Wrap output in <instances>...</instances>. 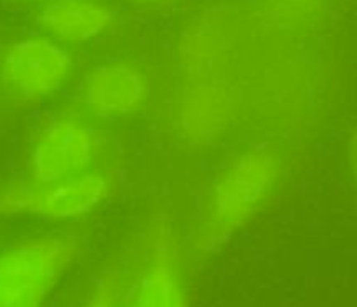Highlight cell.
Masks as SVG:
<instances>
[{"instance_id":"9c48e42d","label":"cell","mask_w":357,"mask_h":307,"mask_svg":"<svg viewBox=\"0 0 357 307\" xmlns=\"http://www.w3.org/2000/svg\"><path fill=\"white\" fill-rule=\"evenodd\" d=\"M176 121L181 138L192 145H211L229 128V98L215 86L192 89L181 101Z\"/></svg>"},{"instance_id":"8fae6325","label":"cell","mask_w":357,"mask_h":307,"mask_svg":"<svg viewBox=\"0 0 357 307\" xmlns=\"http://www.w3.org/2000/svg\"><path fill=\"white\" fill-rule=\"evenodd\" d=\"M38 187L24 174L0 178V220L35 216Z\"/></svg>"},{"instance_id":"7c38bea8","label":"cell","mask_w":357,"mask_h":307,"mask_svg":"<svg viewBox=\"0 0 357 307\" xmlns=\"http://www.w3.org/2000/svg\"><path fill=\"white\" fill-rule=\"evenodd\" d=\"M347 160L349 167H351L352 178H354V184L357 187V129L351 133L347 142Z\"/></svg>"},{"instance_id":"7a4b0ae2","label":"cell","mask_w":357,"mask_h":307,"mask_svg":"<svg viewBox=\"0 0 357 307\" xmlns=\"http://www.w3.org/2000/svg\"><path fill=\"white\" fill-rule=\"evenodd\" d=\"M82 244L65 229L16 237L0 248V307H47L80 258Z\"/></svg>"},{"instance_id":"3957f363","label":"cell","mask_w":357,"mask_h":307,"mask_svg":"<svg viewBox=\"0 0 357 307\" xmlns=\"http://www.w3.org/2000/svg\"><path fill=\"white\" fill-rule=\"evenodd\" d=\"M103 149V133L82 108H52L28 133L21 174L47 187L98 167Z\"/></svg>"},{"instance_id":"4fadbf2b","label":"cell","mask_w":357,"mask_h":307,"mask_svg":"<svg viewBox=\"0 0 357 307\" xmlns=\"http://www.w3.org/2000/svg\"><path fill=\"white\" fill-rule=\"evenodd\" d=\"M135 2H142V3H146V2H155V0H135Z\"/></svg>"},{"instance_id":"ba28073f","label":"cell","mask_w":357,"mask_h":307,"mask_svg":"<svg viewBox=\"0 0 357 307\" xmlns=\"http://www.w3.org/2000/svg\"><path fill=\"white\" fill-rule=\"evenodd\" d=\"M114 20V9L100 0H49L38 14V23L59 44H87L103 35Z\"/></svg>"},{"instance_id":"277c9868","label":"cell","mask_w":357,"mask_h":307,"mask_svg":"<svg viewBox=\"0 0 357 307\" xmlns=\"http://www.w3.org/2000/svg\"><path fill=\"white\" fill-rule=\"evenodd\" d=\"M124 307H192L180 237L166 215L155 216L143 236V260L128 276Z\"/></svg>"},{"instance_id":"5b68a950","label":"cell","mask_w":357,"mask_h":307,"mask_svg":"<svg viewBox=\"0 0 357 307\" xmlns=\"http://www.w3.org/2000/svg\"><path fill=\"white\" fill-rule=\"evenodd\" d=\"M73 72L68 49L45 35L10 42L0 58V82L14 100L40 103L66 86Z\"/></svg>"},{"instance_id":"6da1fadb","label":"cell","mask_w":357,"mask_h":307,"mask_svg":"<svg viewBox=\"0 0 357 307\" xmlns=\"http://www.w3.org/2000/svg\"><path fill=\"white\" fill-rule=\"evenodd\" d=\"M282 163L268 147H250L230 156L213 174L192 248L209 255L246 229L274 199L281 185Z\"/></svg>"},{"instance_id":"30bf717a","label":"cell","mask_w":357,"mask_h":307,"mask_svg":"<svg viewBox=\"0 0 357 307\" xmlns=\"http://www.w3.org/2000/svg\"><path fill=\"white\" fill-rule=\"evenodd\" d=\"M128 274L119 265H107L93 276L77 307H124Z\"/></svg>"},{"instance_id":"52a82bcc","label":"cell","mask_w":357,"mask_h":307,"mask_svg":"<svg viewBox=\"0 0 357 307\" xmlns=\"http://www.w3.org/2000/svg\"><path fill=\"white\" fill-rule=\"evenodd\" d=\"M145 100V77L129 63H100L80 84V108L94 121H124L138 114Z\"/></svg>"},{"instance_id":"8992f818","label":"cell","mask_w":357,"mask_h":307,"mask_svg":"<svg viewBox=\"0 0 357 307\" xmlns=\"http://www.w3.org/2000/svg\"><path fill=\"white\" fill-rule=\"evenodd\" d=\"M117 190L114 173L93 167L61 181L38 187L35 216L56 227L75 225L96 215Z\"/></svg>"}]
</instances>
